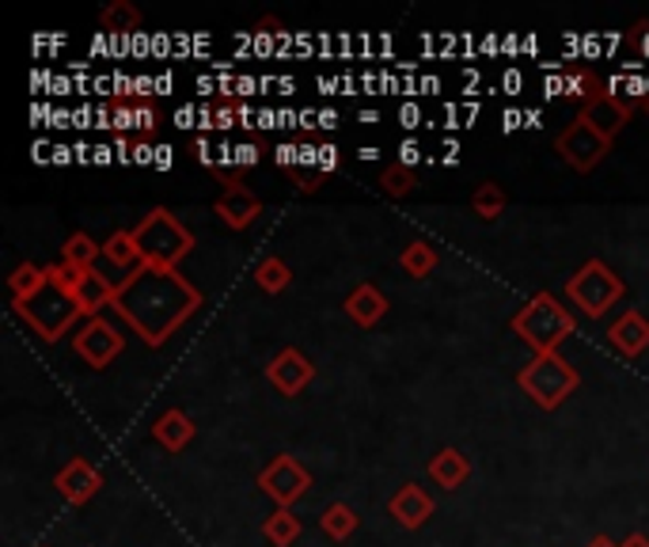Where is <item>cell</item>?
Listing matches in <instances>:
<instances>
[{
	"label": "cell",
	"mask_w": 649,
	"mask_h": 547,
	"mask_svg": "<svg viewBox=\"0 0 649 547\" xmlns=\"http://www.w3.org/2000/svg\"><path fill=\"white\" fill-rule=\"evenodd\" d=\"M54 486H57V494H62L68 506H84V502H91L99 494L102 472H99V468H91L84 457H73L62 468V472L54 475Z\"/></svg>",
	"instance_id": "8fae6325"
},
{
	"label": "cell",
	"mask_w": 649,
	"mask_h": 547,
	"mask_svg": "<svg viewBox=\"0 0 649 547\" xmlns=\"http://www.w3.org/2000/svg\"><path fill=\"white\" fill-rule=\"evenodd\" d=\"M255 281H259L262 293H285L289 281H293V270H289L285 259L270 255V259H262L259 267H255Z\"/></svg>",
	"instance_id": "4316f807"
},
{
	"label": "cell",
	"mask_w": 649,
	"mask_h": 547,
	"mask_svg": "<svg viewBox=\"0 0 649 547\" xmlns=\"http://www.w3.org/2000/svg\"><path fill=\"white\" fill-rule=\"evenodd\" d=\"M259 486L278 510H293L307 494V486H312V475H307V468L301 460L281 452V457H273L259 472Z\"/></svg>",
	"instance_id": "52a82bcc"
},
{
	"label": "cell",
	"mask_w": 649,
	"mask_h": 547,
	"mask_svg": "<svg viewBox=\"0 0 649 547\" xmlns=\"http://www.w3.org/2000/svg\"><path fill=\"white\" fill-rule=\"evenodd\" d=\"M267 380L281 392V396L293 399V396H301L307 384L315 380V365L307 362V357H304L296 346H285V350H281V354L267 365Z\"/></svg>",
	"instance_id": "30bf717a"
},
{
	"label": "cell",
	"mask_w": 649,
	"mask_h": 547,
	"mask_svg": "<svg viewBox=\"0 0 649 547\" xmlns=\"http://www.w3.org/2000/svg\"><path fill=\"white\" fill-rule=\"evenodd\" d=\"M88 274H91V270H76V267H68V262H54V267H46L50 286H57V289H62V293H68V297L80 293V286L88 281Z\"/></svg>",
	"instance_id": "f546056e"
},
{
	"label": "cell",
	"mask_w": 649,
	"mask_h": 547,
	"mask_svg": "<svg viewBox=\"0 0 649 547\" xmlns=\"http://www.w3.org/2000/svg\"><path fill=\"white\" fill-rule=\"evenodd\" d=\"M430 475L444 491H456V486H464L467 479H472V460L459 449H441L437 457L430 460Z\"/></svg>",
	"instance_id": "ac0fdd59"
},
{
	"label": "cell",
	"mask_w": 649,
	"mask_h": 547,
	"mask_svg": "<svg viewBox=\"0 0 649 547\" xmlns=\"http://www.w3.org/2000/svg\"><path fill=\"white\" fill-rule=\"evenodd\" d=\"M577 118L588 126V130L601 133L604 141H615V137L623 133V126L630 122V107L623 99H615L612 92H604V96H596L593 103H585Z\"/></svg>",
	"instance_id": "4fadbf2b"
},
{
	"label": "cell",
	"mask_w": 649,
	"mask_h": 547,
	"mask_svg": "<svg viewBox=\"0 0 649 547\" xmlns=\"http://www.w3.org/2000/svg\"><path fill=\"white\" fill-rule=\"evenodd\" d=\"M517 384L536 407L559 410L577 392L581 373H577V365H570L562 354H536L532 362L520 369Z\"/></svg>",
	"instance_id": "277c9868"
},
{
	"label": "cell",
	"mask_w": 649,
	"mask_h": 547,
	"mask_svg": "<svg viewBox=\"0 0 649 547\" xmlns=\"http://www.w3.org/2000/svg\"><path fill=\"white\" fill-rule=\"evenodd\" d=\"M50 278H46V267H39V262H20L12 274H8V289H12V301H31L39 289H46Z\"/></svg>",
	"instance_id": "44dd1931"
},
{
	"label": "cell",
	"mask_w": 649,
	"mask_h": 547,
	"mask_svg": "<svg viewBox=\"0 0 649 547\" xmlns=\"http://www.w3.org/2000/svg\"><path fill=\"white\" fill-rule=\"evenodd\" d=\"M585 547H619V544H615L612 536H593V540H588Z\"/></svg>",
	"instance_id": "d590c367"
},
{
	"label": "cell",
	"mask_w": 649,
	"mask_h": 547,
	"mask_svg": "<svg viewBox=\"0 0 649 547\" xmlns=\"http://www.w3.org/2000/svg\"><path fill=\"white\" fill-rule=\"evenodd\" d=\"M217 213H220V221H225L228 228L244 233V228H251L255 221H259L262 202H259V194L247 191L244 183H236V179H225V191H220V199H217Z\"/></svg>",
	"instance_id": "7c38bea8"
},
{
	"label": "cell",
	"mask_w": 649,
	"mask_h": 547,
	"mask_svg": "<svg viewBox=\"0 0 649 547\" xmlns=\"http://www.w3.org/2000/svg\"><path fill=\"white\" fill-rule=\"evenodd\" d=\"M623 293H627L623 278L601 259H588L577 274H570L566 278V301L577 304V312L588 315V320L608 315V308L619 304Z\"/></svg>",
	"instance_id": "5b68a950"
},
{
	"label": "cell",
	"mask_w": 649,
	"mask_h": 547,
	"mask_svg": "<svg viewBox=\"0 0 649 547\" xmlns=\"http://www.w3.org/2000/svg\"><path fill=\"white\" fill-rule=\"evenodd\" d=\"M115 126H118V130H137V103H118V107H115Z\"/></svg>",
	"instance_id": "1f68e13d"
},
{
	"label": "cell",
	"mask_w": 649,
	"mask_h": 547,
	"mask_svg": "<svg viewBox=\"0 0 649 547\" xmlns=\"http://www.w3.org/2000/svg\"><path fill=\"white\" fill-rule=\"evenodd\" d=\"M399 270L410 274V278H430L437 270V251H433L425 239H414L399 251Z\"/></svg>",
	"instance_id": "603a6c76"
},
{
	"label": "cell",
	"mask_w": 649,
	"mask_h": 547,
	"mask_svg": "<svg viewBox=\"0 0 649 547\" xmlns=\"http://www.w3.org/2000/svg\"><path fill=\"white\" fill-rule=\"evenodd\" d=\"M102 259V244H96L88 233H73L65 239L62 247V262H68V267L76 270H96V262Z\"/></svg>",
	"instance_id": "ffe728a7"
},
{
	"label": "cell",
	"mask_w": 649,
	"mask_h": 547,
	"mask_svg": "<svg viewBox=\"0 0 649 547\" xmlns=\"http://www.w3.org/2000/svg\"><path fill=\"white\" fill-rule=\"evenodd\" d=\"M320 528H323V536H331L335 544H342V540H349V536L357 533V513L349 510L346 502H335V506L323 510Z\"/></svg>",
	"instance_id": "d4e9b609"
},
{
	"label": "cell",
	"mask_w": 649,
	"mask_h": 547,
	"mask_svg": "<svg viewBox=\"0 0 649 547\" xmlns=\"http://www.w3.org/2000/svg\"><path fill=\"white\" fill-rule=\"evenodd\" d=\"M137 247H141V262L156 270H179V262L194 251V233L183 225L164 205H156L152 213H144L141 221L130 228Z\"/></svg>",
	"instance_id": "7a4b0ae2"
},
{
	"label": "cell",
	"mask_w": 649,
	"mask_h": 547,
	"mask_svg": "<svg viewBox=\"0 0 649 547\" xmlns=\"http://www.w3.org/2000/svg\"><path fill=\"white\" fill-rule=\"evenodd\" d=\"M102 31H115V34H130L141 28V8L133 0H110L107 8L99 12Z\"/></svg>",
	"instance_id": "7402d4cb"
},
{
	"label": "cell",
	"mask_w": 649,
	"mask_h": 547,
	"mask_svg": "<svg viewBox=\"0 0 649 547\" xmlns=\"http://www.w3.org/2000/svg\"><path fill=\"white\" fill-rule=\"evenodd\" d=\"M194 433H198V426H194L191 415H186V410H179V407L164 410V415L152 422V438L164 444L167 452H183L186 444L194 441Z\"/></svg>",
	"instance_id": "e0dca14e"
},
{
	"label": "cell",
	"mask_w": 649,
	"mask_h": 547,
	"mask_svg": "<svg viewBox=\"0 0 649 547\" xmlns=\"http://www.w3.org/2000/svg\"><path fill=\"white\" fill-rule=\"evenodd\" d=\"M73 350L84 365H91V369H107V365L126 350V339L115 323L96 315V320L80 323V331L73 335Z\"/></svg>",
	"instance_id": "9c48e42d"
},
{
	"label": "cell",
	"mask_w": 649,
	"mask_h": 547,
	"mask_svg": "<svg viewBox=\"0 0 649 547\" xmlns=\"http://www.w3.org/2000/svg\"><path fill=\"white\" fill-rule=\"evenodd\" d=\"M608 342L615 350H619L623 357H638V354H646L649 350V320L642 312H623L619 320L608 328Z\"/></svg>",
	"instance_id": "9a60e30c"
},
{
	"label": "cell",
	"mask_w": 649,
	"mask_h": 547,
	"mask_svg": "<svg viewBox=\"0 0 649 547\" xmlns=\"http://www.w3.org/2000/svg\"><path fill=\"white\" fill-rule=\"evenodd\" d=\"M278 160H281V164H293V149H289V144H285V149H278Z\"/></svg>",
	"instance_id": "74e56055"
},
{
	"label": "cell",
	"mask_w": 649,
	"mask_h": 547,
	"mask_svg": "<svg viewBox=\"0 0 649 547\" xmlns=\"http://www.w3.org/2000/svg\"><path fill=\"white\" fill-rule=\"evenodd\" d=\"M562 96L593 103L596 96H604V84H601V76H596L593 68H577V73L566 76V88H562Z\"/></svg>",
	"instance_id": "f1b7e54d"
},
{
	"label": "cell",
	"mask_w": 649,
	"mask_h": 547,
	"mask_svg": "<svg viewBox=\"0 0 649 547\" xmlns=\"http://www.w3.org/2000/svg\"><path fill=\"white\" fill-rule=\"evenodd\" d=\"M506 191H501L498 183H490V179H486V183H478L475 186V194H472V210H475V217L478 221H498L501 213H506Z\"/></svg>",
	"instance_id": "484cf974"
},
{
	"label": "cell",
	"mask_w": 649,
	"mask_h": 547,
	"mask_svg": "<svg viewBox=\"0 0 649 547\" xmlns=\"http://www.w3.org/2000/svg\"><path fill=\"white\" fill-rule=\"evenodd\" d=\"M554 152H559L562 164L574 168L577 175H588V171H593L612 152V141H604V137L596 130H588L581 118H574L566 130L554 137Z\"/></svg>",
	"instance_id": "ba28073f"
},
{
	"label": "cell",
	"mask_w": 649,
	"mask_h": 547,
	"mask_svg": "<svg viewBox=\"0 0 649 547\" xmlns=\"http://www.w3.org/2000/svg\"><path fill=\"white\" fill-rule=\"evenodd\" d=\"M433 498L425 494V486H418V483H407V486H399L396 494H391V502H388V513L399 521L403 528H422L425 521L433 517Z\"/></svg>",
	"instance_id": "5bb4252c"
},
{
	"label": "cell",
	"mask_w": 649,
	"mask_h": 547,
	"mask_svg": "<svg viewBox=\"0 0 649 547\" xmlns=\"http://www.w3.org/2000/svg\"><path fill=\"white\" fill-rule=\"evenodd\" d=\"M342 308H346V315L357 323V328H376V323L388 315V297H383L372 281H365V286H357L354 293L346 297V304Z\"/></svg>",
	"instance_id": "2e32d148"
},
{
	"label": "cell",
	"mask_w": 649,
	"mask_h": 547,
	"mask_svg": "<svg viewBox=\"0 0 649 547\" xmlns=\"http://www.w3.org/2000/svg\"><path fill=\"white\" fill-rule=\"evenodd\" d=\"M414 186H418V179H414V168H403V164H391V168H383L380 171V191L388 194V199H410L414 194Z\"/></svg>",
	"instance_id": "83f0119b"
},
{
	"label": "cell",
	"mask_w": 649,
	"mask_h": 547,
	"mask_svg": "<svg viewBox=\"0 0 649 547\" xmlns=\"http://www.w3.org/2000/svg\"><path fill=\"white\" fill-rule=\"evenodd\" d=\"M414 160H418V149H414V141H407V144H403V160H399V164L410 168Z\"/></svg>",
	"instance_id": "e575fe53"
},
{
	"label": "cell",
	"mask_w": 649,
	"mask_h": 547,
	"mask_svg": "<svg viewBox=\"0 0 649 547\" xmlns=\"http://www.w3.org/2000/svg\"><path fill=\"white\" fill-rule=\"evenodd\" d=\"M12 308L42 342H57L65 331H73V323L84 315L80 304H76V297L62 293L57 286L39 289L31 301H12Z\"/></svg>",
	"instance_id": "8992f818"
},
{
	"label": "cell",
	"mask_w": 649,
	"mask_h": 547,
	"mask_svg": "<svg viewBox=\"0 0 649 547\" xmlns=\"http://www.w3.org/2000/svg\"><path fill=\"white\" fill-rule=\"evenodd\" d=\"M509 328L517 331L536 354H559L562 342L577 331V320L566 312V304H559L551 293H536L532 301L512 315Z\"/></svg>",
	"instance_id": "3957f363"
},
{
	"label": "cell",
	"mask_w": 649,
	"mask_h": 547,
	"mask_svg": "<svg viewBox=\"0 0 649 547\" xmlns=\"http://www.w3.org/2000/svg\"><path fill=\"white\" fill-rule=\"evenodd\" d=\"M194 152H198V160L205 168L213 164V157H209V141H205V137H198V141H194Z\"/></svg>",
	"instance_id": "d6a6232c"
},
{
	"label": "cell",
	"mask_w": 649,
	"mask_h": 547,
	"mask_svg": "<svg viewBox=\"0 0 649 547\" xmlns=\"http://www.w3.org/2000/svg\"><path fill=\"white\" fill-rule=\"evenodd\" d=\"M239 152V164H255V160H259V149H255V144H244V149H236Z\"/></svg>",
	"instance_id": "836d02e7"
},
{
	"label": "cell",
	"mask_w": 649,
	"mask_h": 547,
	"mask_svg": "<svg viewBox=\"0 0 649 547\" xmlns=\"http://www.w3.org/2000/svg\"><path fill=\"white\" fill-rule=\"evenodd\" d=\"M239 118H244V103H220V107L213 110V126H217V130H232Z\"/></svg>",
	"instance_id": "4dcf8cb0"
},
{
	"label": "cell",
	"mask_w": 649,
	"mask_h": 547,
	"mask_svg": "<svg viewBox=\"0 0 649 547\" xmlns=\"http://www.w3.org/2000/svg\"><path fill=\"white\" fill-rule=\"evenodd\" d=\"M623 547H649V540H646V536H627V544H623Z\"/></svg>",
	"instance_id": "8d00e7d4"
},
{
	"label": "cell",
	"mask_w": 649,
	"mask_h": 547,
	"mask_svg": "<svg viewBox=\"0 0 649 547\" xmlns=\"http://www.w3.org/2000/svg\"><path fill=\"white\" fill-rule=\"evenodd\" d=\"M642 110H646V118H649V96L642 99Z\"/></svg>",
	"instance_id": "f35d334b"
},
{
	"label": "cell",
	"mask_w": 649,
	"mask_h": 547,
	"mask_svg": "<svg viewBox=\"0 0 649 547\" xmlns=\"http://www.w3.org/2000/svg\"><path fill=\"white\" fill-rule=\"evenodd\" d=\"M102 262H107L110 270H122V278L130 281L137 270L144 267L141 262V247H137L133 233H115L102 244Z\"/></svg>",
	"instance_id": "d6986e66"
},
{
	"label": "cell",
	"mask_w": 649,
	"mask_h": 547,
	"mask_svg": "<svg viewBox=\"0 0 649 547\" xmlns=\"http://www.w3.org/2000/svg\"><path fill=\"white\" fill-rule=\"evenodd\" d=\"M110 308L141 335L144 346H164L202 308V293L179 270L141 267L130 281L118 286Z\"/></svg>",
	"instance_id": "6da1fadb"
},
{
	"label": "cell",
	"mask_w": 649,
	"mask_h": 547,
	"mask_svg": "<svg viewBox=\"0 0 649 547\" xmlns=\"http://www.w3.org/2000/svg\"><path fill=\"white\" fill-rule=\"evenodd\" d=\"M262 536H267L273 547L296 544V536H301V517H296L293 510H273L270 517L262 521Z\"/></svg>",
	"instance_id": "cb8c5ba5"
}]
</instances>
